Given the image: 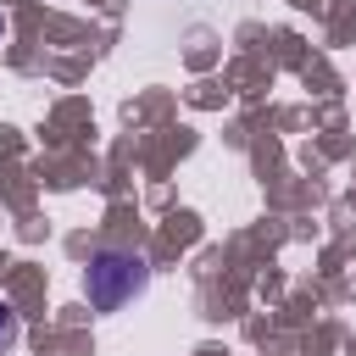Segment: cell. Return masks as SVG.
<instances>
[{
    "instance_id": "1",
    "label": "cell",
    "mask_w": 356,
    "mask_h": 356,
    "mask_svg": "<svg viewBox=\"0 0 356 356\" xmlns=\"http://www.w3.org/2000/svg\"><path fill=\"white\" fill-rule=\"evenodd\" d=\"M145 284H150V267H145V256H134V250H100V256L89 261V273H83V295H89L95 312L128 306L134 295H145Z\"/></svg>"
},
{
    "instance_id": "2",
    "label": "cell",
    "mask_w": 356,
    "mask_h": 356,
    "mask_svg": "<svg viewBox=\"0 0 356 356\" xmlns=\"http://www.w3.org/2000/svg\"><path fill=\"white\" fill-rule=\"evenodd\" d=\"M6 345H17V312L0 300V350H6Z\"/></svg>"
},
{
    "instance_id": "3",
    "label": "cell",
    "mask_w": 356,
    "mask_h": 356,
    "mask_svg": "<svg viewBox=\"0 0 356 356\" xmlns=\"http://www.w3.org/2000/svg\"><path fill=\"white\" fill-rule=\"evenodd\" d=\"M0 33H6V22H0Z\"/></svg>"
}]
</instances>
